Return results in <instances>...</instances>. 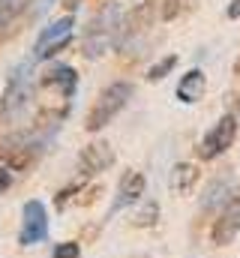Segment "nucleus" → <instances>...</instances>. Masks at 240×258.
<instances>
[{
  "mask_svg": "<svg viewBox=\"0 0 240 258\" xmlns=\"http://www.w3.org/2000/svg\"><path fill=\"white\" fill-rule=\"evenodd\" d=\"M123 15V9H120L117 0H111V3H102L99 6V12L90 18V24H87V33H84V57L87 60H99L105 51H111V45L117 42V30H120V18Z\"/></svg>",
  "mask_w": 240,
  "mask_h": 258,
  "instance_id": "obj_1",
  "label": "nucleus"
},
{
  "mask_svg": "<svg viewBox=\"0 0 240 258\" xmlns=\"http://www.w3.org/2000/svg\"><path fill=\"white\" fill-rule=\"evenodd\" d=\"M30 99H33V60H21L6 81V90L0 99V114L6 120H15L24 114Z\"/></svg>",
  "mask_w": 240,
  "mask_h": 258,
  "instance_id": "obj_2",
  "label": "nucleus"
},
{
  "mask_svg": "<svg viewBox=\"0 0 240 258\" xmlns=\"http://www.w3.org/2000/svg\"><path fill=\"white\" fill-rule=\"evenodd\" d=\"M132 93H135V87H132L129 81H111V84L96 96V102H93V108H90V114H87L84 129H87V132L105 129L120 111L126 108V102L132 99Z\"/></svg>",
  "mask_w": 240,
  "mask_h": 258,
  "instance_id": "obj_3",
  "label": "nucleus"
},
{
  "mask_svg": "<svg viewBox=\"0 0 240 258\" xmlns=\"http://www.w3.org/2000/svg\"><path fill=\"white\" fill-rule=\"evenodd\" d=\"M159 18V3L156 0H144L138 3L126 21H120V30H117V42L114 48H120L123 54H132V48H138V42L144 39V33L156 24Z\"/></svg>",
  "mask_w": 240,
  "mask_h": 258,
  "instance_id": "obj_4",
  "label": "nucleus"
},
{
  "mask_svg": "<svg viewBox=\"0 0 240 258\" xmlns=\"http://www.w3.org/2000/svg\"><path fill=\"white\" fill-rule=\"evenodd\" d=\"M72 27H75L72 15H63L57 21H51L48 27H42V33L36 36V45H33V60H48L51 54L63 51L72 39Z\"/></svg>",
  "mask_w": 240,
  "mask_h": 258,
  "instance_id": "obj_5",
  "label": "nucleus"
},
{
  "mask_svg": "<svg viewBox=\"0 0 240 258\" xmlns=\"http://www.w3.org/2000/svg\"><path fill=\"white\" fill-rule=\"evenodd\" d=\"M234 138H237V117L234 114H222L213 126L207 129V135L201 138L198 156L201 159H216V156H222L234 144Z\"/></svg>",
  "mask_w": 240,
  "mask_h": 258,
  "instance_id": "obj_6",
  "label": "nucleus"
},
{
  "mask_svg": "<svg viewBox=\"0 0 240 258\" xmlns=\"http://www.w3.org/2000/svg\"><path fill=\"white\" fill-rule=\"evenodd\" d=\"M21 231H18V243L21 246H33V243H42L48 237V213H45V204L42 201H27L24 210H21Z\"/></svg>",
  "mask_w": 240,
  "mask_h": 258,
  "instance_id": "obj_7",
  "label": "nucleus"
},
{
  "mask_svg": "<svg viewBox=\"0 0 240 258\" xmlns=\"http://www.w3.org/2000/svg\"><path fill=\"white\" fill-rule=\"evenodd\" d=\"M237 234H240V186H234L231 195H228V201L222 204L219 219L213 222L210 240H213L216 246H228Z\"/></svg>",
  "mask_w": 240,
  "mask_h": 258,
  "instance_id": "obj_8",
  "label": "nucleus"
},
{
  "mask_svg": "<svg viewBox=\"0 0 240 258\" xmlns=\"http://www.w3.org/2000/svg\"><path fill=\"white\" fill-rule=\"evenodd\" d=\"M39 87L42 90H54V96L63 99V105H69V99L75 96V87H78V75H75V69L69 63H57L39 78Z\"/></svg>",
  "mask_w": 240,
  "mask_h": 258,
  "instance_id": "obj_9",
  "label": "nucleus"
},
{
  "mask_svg": "<svg viewBox=\"0 0 240 258\" xmlns=\"http://www.w3.org/2000/svg\"><path fill=\"white\" fill-rule=\"evenodd\" d=\"M111 165H114V150H111V144H105V141L87 144V147L81 150V156H78V171H81L84 177L102 174V171L111 168Z\"/></svg>",
  "mask_w": 240,
  "mask_h": 258,
  "instance_id": "obj_10",
  "label": "nucleus"
},
{
  "mask_svg": "<svg viewBox=\"0 0 240 258\" xmlns=\"http://www.w3.org/2000/svg\"><path fill=\"white\" fill-rule=\"evenodd\" d=\"M144 189H147V180H144L141 171H135V168L123 171V177H120V183H117V195H114V201H111V213L138 204L141 195H144Z\"/></svg>",
  "mask_w": 240,
  "mask_h": 258,
  "instance_id": "obj_11",
  "label": "nucleus"
},
{
  "mask_svg": "<svg viewBox=\"0 0 240 258\" xmlns=\"http://www.w3.org/2000/svg\"><path fill=\"white\" fill-rule=\"evenodd\" d=\"M204 90H207V78H204L201 69H189V72L180 75V81H177V99L180 102L195 105L204 96Z\"/></svg>",
  "mask_w": 240,
  "mask_h": 258,
  "instance_id": "obj_12",
  "label": "nucleus"
},
{
  "mask_svg": "<svg viewBox=\"0 0 240 258\" xmlns=\"http://www.w3.org/2000/svg\"><path fill=\"white\" fill-rule=\"evenodd\" d=\"M228 195H231V183H228L225 177L210 180L207 192H204V198H201V210H216L219 204H225V201H228Z\"/></svg>",
  "mask_w": 240,
  "mask_h": 258,
  "instance_id": "obj_13",
  "label": "nucleus"
},
{
  "mask_svg": "<svg viewBox=\"0 0 240 258\" xmlns=\"http://www.w3.org/2000/svg\"><path fill=\"white\" fill-rule=\"evenodd\" d=\"M195 180H198V168L195 165H189V162L174 165V171H171V189L174 192H189L195 186Z\"/></svg>",
  "mask_w": 240,
  "mask_h": 258,
  "instance_id": "obj_14",
  "label": "nucleus"
},
{
  "mask_svg": "<svg viewBox=\"0 0 240 258\" xmlns=\"http://www.w3.org/2000/svg\"><path fill=\"white\" fill-rule=\"evenodd\" d=\"M27 6V0H0V30L9 27L15 21V15H21Z\"/></svg>",
  "mask_w": 240,
  "mask_h": 258,
  "instance_id": "obj_15",
  "label": "nucleus"
},
{
  "mask_svg": "<svg viewBox=\"0 0 240 258\" xmlns=\"http://www.w3.org/2000/svg\"><path fill=\"white\" fill-rule=\"evenodd\" d=\"M174 66H177V57H174V54L162 57L159 63H153L150 69H147V81H162V78H165V75H168Z\"/></svg>",
  "mask_w": 240,
  "mask_h": 258,
  "instance_id": "obj_16",
  "label": "nucleus"
},
{
  "mask_svg": "<svg viewBox=\"0 0 240 258\" xmlns=\"http://www.w3.org/2000/svg\"><path fill=\"white\" fill-rule=\"evenodd\" d=\"M156 219H159V204H156V201H147L144 210L135 216V225H153Z\"/></svg>",
  "mask_w": 240,
  "mask_h": 258,
  "instance_id": "obj_17",
  "label": "nucleus"
},
{
  "mask_svg": "<svg viewBox=\"0 0 240 258\" xmlns=\"http://www.w3.org/2000/svg\"><path fill=\"white\" fill-rule=\"evenodd\" d=\"M51 258H81V246L75 240H66V243H57Z\"/></svg>",
  "mask_w": 240,
  "mask_h": 258,
  "instance_id": "obj_18",
  "label": "nucleus"
},
{
  "mask_svg": "<svg viewBox=\"0 0 240 258\" xmlns=\"http://www.w3.org/2000/svg\"><path fill=\"white\" fill-rule=\"evenodd\" d=\"M75 192H78V183H75V186H66V189H60L57 198H54V207H57V210H63V207L69 204V198H72Z\"/></svg>",
  "mask_w": 240,
  "mask_h": 258,
  "instance_id": "obj_19",
  "label": "nucleus"
},
{
  "mask_svg": "<svg viewBox=\"0 0 240 258\" xmlns=\"http://www.w3.org/2000/svg\"><path fill=\"white\" fill-rule=\"evenodd\" d=\"M9 186H12V171L9 168H0V195L6 192Z\"/></svg>",
  "mask_w": 240,
  "mask_h": 258,
  "instance_id": "obj_20",
  "label": "nucleus"
},
{
  "mask_svg": "<svg viewBox=\"0 0 240 258\" xmlns=\"http://www.w3.org/2000/svg\"><path fill=\"white\" fill-rule=\"evenodd\" d=\"M225 15H228V18H240V0H231V3H228Z\"/></svg>",
  "mask_w": 240,
  "mask_h": 258,
  "instance_id": "obj_21",
  "label": "nucleus"
},
{
  "mask_svg": "<svg viewBox=\"0 0 240 258\" xmlns=\"http://www.w3.org/2000/svg\"><path fill=\"white\" fill-rule=\"evenodd\" d=\"M81 3H84V0H63V6L69 9V15H72V12H75V9H78Z\"/></svg>",
  "mask_w": 240,
  "mask_h": 258,
  "instance_id": "obj_22",
  "label": "nucleus"
},
{
  "mask_svg": "<svg viewBox=\"0 0 240 258\" xmlns=\"http://www.w3.org/2000/svg\"><path fill=\"white\" fill-rule=\"evenodd\" d=\"M234 75L240 78V57H237V63H234Z\"/></svg>",
  "mask_w": 240,
  "mask_h": 258,
  "instance_id": "obj_23",
  "label": "nucleus"
}]
</instances>
